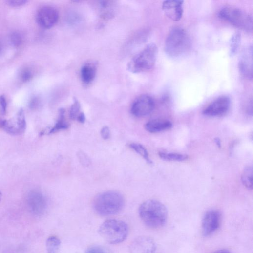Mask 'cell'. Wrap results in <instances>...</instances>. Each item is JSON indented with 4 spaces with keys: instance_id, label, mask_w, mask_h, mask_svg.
<instances>
[{
    "instance_id": "6da1fadb",
    "label": "cell",
    "mask_w": 253,
    "mask_h": 253,
    "mask_svg": "<svg viewBox=\"0 0 253 253\" xmlns=\"http://www.w3.org/2000/svg\"><path fill=\"white\" fill-rule=\"evenodd\" d=\"M139 213L145 224L151 229L161 228L168 217L166 207L156 200H148L143 203L139 207Z\"/></svg>"
},
{
    "instance_id": "7a4b0ae2",
    "label": "cell",
    "mask_w": 253,
    "mask_h": 253,
    "mask_svg": "<svg viewBox=\"0 0 253 253\" xmlns=\"http://www.w3.org/2000/svg\"><path fill=\"white\" fill-rule=\"evenodd\" d=\"M191 45L188 33L181 27H175L171 30L166 39L164 50L168 56L178 58L190 52Z\"/></svg>"
},
{
    "instance_id": "3957f363",
    "label": "cell",
    "mask_w": 253,
    "mask_h": 253,
    "mask_svg": "<svg viewBox=\"0 0 253 253\" xmlns=\"http://www.w3.org/2000/svg\"><path fill=\"white\" fill-rule=\"evenodd\" d=\"M124 205L123 196L116 191H107L98 195L94 201L96 213L102 216H110L119 213Z\"/></svg>"
},
{
    "instance_id": "277c9868",
    "label": "cell",
    "mask_w": 253,
    "mask_h": 253,
    "mask_svg": "<svg viewBox=\"0 0 253 253\" xmlns=\"http://www.w3.org/2000/svg\"><path fill=\"white\" fill-rule=\"evenodd\" d=\"M99 233L108 243L117 244L123 242L127 237L129 228L127 224L122 221L108 220L101 225Z\"/></svg>"
},
{
    "instance_id": "5b68a950",
    "label": "cell",
    "mask_w": 253,
    "mask_h": 253,
    "mask_svg": "<svg viewBox=\"0 0 253 253\" xmlns=\"http://www.w3.org/2000/svg\"><path fill=\"white\" fill-rule=\"evenodd\" d=\"M157 53L158 49L155 44L148 45L130 62L129 70L133 73L151 70L155 64Z\"/></svg>"
},
{
    "instance_id": "8992f818",
    "label": "cell",
    "mask_w": 253,
    "mask_h": 253,
    "mask_svg": "<svg viewBox=\"0 0 253 253\" xmlns=\"http://www.w3.org/2000/svg\"><path fill=\"white\" fill-rule=\"evenodd\" d=\"M219 17L240 29L248 32L252 30V17L241 9L233 7H225L219 11Z\"/></svg>"
},
{
    "instance_id": "52a82bcc",
    "label": "cell",
    "mask_w": 253,
    "mask_h": 253,
    "mask_svg": "<svg viewBox=\"0 0 253 253\" xmlns=\"http://www.w3.org/2000/svg\"><path fill=\"white\" fill-rule=\"evenodd\" d=\"M221 223V214L219 211L212 209L205 214L202 221V230L203 235L210 236L220 228Z\"/></svg>"
},
{
    "instance_id": "ba28073f",
    "label": "cell",
    "mask_w": 253,
    "mask_h": 253,
    "mask_svg": "<svg viewBox=\"0 0 253 253\" xmlns=\"http://www.w3.org/2000/svg\"><path fill=\"white\" fill-rule=\"evenodd\" d=\"M59 17V13L55 8L47 6L42 7L38 10L36 20L41 27L49 29L57 23Z\"/></svg>"
},
{
    "instance_id": "9c48e42d",
    "label": "cell",
    "mask_w": 253,
    "mask_h": 253,
    "mask_svg": "<svg viewBox=\"0 0 253 253\" xmlns=\"http://www.w3.org/2000/svg\"><path fill=\"white\" fill-rule=\"evenodd\" d=\"M155 108L153 99L148 95L138 97L133 103L131 112L135 116L142 117L148 115Z\"/></svg>"
},
{
    "instance_id": "30bf717a",
    "label": "cell",
    "mask_w": 253,
    "mask_h": 253,
    "mask_svg": "<svg viewBox=\"0 0 253 253\" xmlns=\"http://www.w3.org/2000/svg\"><path fill=\"white\" fill-rule=\"evenodd\" d=\"M231 104V100L228 96L220 97L211 103L203 110V113L209 117L222 116L228 112Z\"/></svg>"
},
{
    "instance_id": "8fae6325",
    "label": "cell",
    "mask_w": 253,
    "mask_h": 253,
    "mask_svg": "<svg viewBox=\"0 0 253 253\" xmlns=\"http://www.w3.org/2000/svg\"><path fill=\"white\" fill-rule=\"evenodd\" d=\"M253 47L249 46L242 52L238 64L241 75L249 80L253 79Z\"/></svg>"
},
{
    "instance_id": "7c38bea8",
    "label": "cell",
    "mask_w": 253,
    "mask_h": 253,
    "mask_svg": "<svg viewBox=\"0 0 253 253\" xmlns=\"http://www.w3.org/2000/svg\"><path fill=\"white\" fill-rule=\"evenodd\" d=\"M156 248V243L153 239L143 236L132 241L129 250L131 253H155Z\"/></svg>"
},
{
    "instance_id": "4fadbf2b",
    "label": "cell",
    "mask_w": 253,
    "mask_h": 253,
    "mask_svg": "<svg viewBox=\"0 0 253 253\" xmlns=\"http://www.w3.org/2000/svg\"><path fill=\"white\" fill-rule=\"evenodd\" d=\"M184 3L178 0H169L163 2L162 9L165 16L174 21L181 20L184 13Z\"/></svg>"
},
{
    "instance_id": "5bb4252c",
    "label": "cell",
    "mask_w": 253,
    "mask_h": 253,
    "mask_svg": "<svg viewBox=\"0 0 253 253\" xmlns=\"http://www.w3.org/2000/svg\"><path fill=\"white\" fill-rule=\"evenodd\" d=\"M28 205L34 214L40 216L45 213L47 201L46 197L41 193L32 191L28 195Z\"/></svg>"
},
{
    "instance_id": "9a60e30c",
    "label": "cell",
    "mask_w": 253,
    "mask_h": 253,
    "mask_svg": "<svg viewBox=\"0 0 253 253\" xmlns=\"http://www.w3.org/2000/svg\"><path fill=\"white\" fill-rule=\"evenodd\" d=\"M172 123L169 120L155 119L150 120L145 125L146 130L151 133H159L172 128Z\"/></svg>"
},
{
    "instance_id": "2e32d148",
    "label": "cell",
    "mask_w": 253,
    "mask_h": 253,
    "mask_svg": "<svg viewBox=\"0 0 253 253\" xmlns=\"http://www.w3.org/2000/svg\"><path fill=\"white\" fill-rule=\"evenodd\" d=\"M96 70L92 64L84 66L81 71V78L84 82L89 83L93 81L96 76Z\"/></svg>"
},
{
    "instance_id": "e0dca14e",
    "label": "cell",
    "mask_w": 253,
    "mask_h": 253,
    "mask_svg": "<svg viewBox=\"0 0 253 253\" xmlns=\"http://www.w3.org/2000/svg\"><path fill=\"white\" fill-rule=\"evenodd\" d=\"M69 127V124L65 119V110L61 109L59 111V115L58 120L49 132V134H54L61 130L67 129Z\"/></svg>"
},
{
    "instance_id": "ac0fdd59",
    "label": "cell",
    "mask_w": 253,
    "mask_h": 253,
    "mask_svg": "<svg viewBox=\"0 0 253 253\" xmlns=\"http://www.w3.org/2000/svg\"><path fill=\"white\" fill-rule=\"evenodd\" d=\"M61 241L56 236H51L46 241V247L48 253H60Z\"/></svg>"
},
{
    "instance_id": "d6986e66",
    "label": "cell",
    "mask_w": 253,
    "mask_h": 253,
    "mask_svg": "<svg viewBox=\"0 0 253 253\" xmlns=\"http://www.w3.org/2000/svg\"><path fill=\"white\" fill-rule=\"evenodd\" d=\"M241 181L243 185L248 189H253V168L247 166L243 172L241 176Z\"/></svg>"
},
{
    "instance_id": "ffe728a7",
    "label": "cell",
    "mask_w": 253,
    "mask_h": 253,
    "mask_svg": "<svg viewBox=\"0 0 253 253\" xmlns=\"http://www.w3.org/2000/svg\"><path fill=\"white\" fill-rule=\"evenodd\" d=\"M159 155L161 159L170 161H183L188 158L187 155L177 153L162 152L159 153Z\"/></svg>"
},
{
    "instance_id": "44dd1931",
    "label": "cell",
    "mask_w": 253,
    "mask_h": 253,
    "mask_svg": "<svg viewBox=\"0 0 253 253\" xmlns=\"http://www.w3.org/2000/svg\"><path fill=\"white\" fill-rule=\"evenodd\" d=\"M241 43V35L239 33L234 34L230 42V55L231 56H234L238 52Z\"/></svg>"
},
{
    "instance_id": "7402d4cb",
    "label": "cell",
    "mask_w": 253,
    "mask_h": 253,
    "mask_svg": "<svg viewBox=\"0 0 253 253\" xmlns=\"http://www.w3.org/2000/svg\"><path fill=\"white\" fill-rule=\"evenodd\" d=\"M19 135L23 134L26 128V122L23 109H21L17 114L16 120Z\"/></svg>"
},
{
    "instance_id": "603a6c76",
    "label": "cell",
    "mask_w": 253,
    "mask_h": 253,
    "mask_svg": "<svg viewBox=\"0 0 253 253\" xmlns=\"http://www.w3.org/2000/svg\"><path fill=\"white\" fill-rule=\"evenodd\" d=\"M129 147L143 157L148 163L150 164L152 163L149 158L148 151L143 145L138 143H132L130 144Z\"/></svg>"
},
{
    "instance_id": "cb8c5ba5",
    "label": "cell",
    "mask_w": 253,
    "mask_h": 253,
    "mask_svg": "<svg viewBox=\"0 0 253 253\" xmlns=\"http://www.w3.org/2000/svg\"><path fill=\"white\" fill-rule=\"evenodd\" d=\"M11 40L15 47H19L22 43V35L18 32H15L11 36Z\"/></svg>"
},
{
    "instance_id": "d4e9b609",
    "label": "cell",
    "mask_w": 253,
    "mask_h": 253,
    "mask_svg": "<svg viewBox=\"0 0 253 253\" xmlns=\"http://www.w3.org/2000/svg\"><path fill=\"white\" fill-rule=\"evenodd\" d=\"M80 105L78 101L75 100L70 111V117L72 120L77 119L80 113Z\"/></svg>"
},
{
    "instance_id": "484cf974",
    "label": "cell",
    "mask_w": 253,
    "mask_h": 253,
    "mask_svg": "<svg viewBox=\"0 0 253 253\" xmlns=\"http://www.w3.org/2000/svg\"><path fill=\"white\" fill-rule=\"evenodd\" d=\"M32 72L28 68L22 70L20 74L21 79L23 82H28L32 78Z\"/></svg>"
},
{
    "instance_id": "4316f807",
    "label": "cell",
    "mask_w": 253,
    "mask_h": 253,
    "mask_svg": "<svg viewBox=\"0 0 253 253\" xmlns=\"http://www.w3.org/2000/svg\"><path fill=\"white\" fill-rule=\"evenodd\" d=\"M7 103L4 96H0V115H4L7 112Z\"/></svg>"
},
{
    "instance_id": "83f0119b",
    "label": "cell",
    "mask_w": 253,
    "mask_h": 253,
    "mask_svg": "<svg viewBox=\"0 0 253 253\" xmlns=\"http://www.w3.org/2000/svg\"><path fill=\"white\" fill-rule=\"evenodd\" d=\"M7 4L12 7H20L24 5L27 1L25 0H10V1H6Z\"/></svg>"
},
{
    "instance_id": "f1b7e54d",
    "label": "cell",
    "mask_w": 253,
    "mask_h": 253,
    "mask_svg": "<svg viewBox=\"0 0 253 253\" xmlns=\"http://www.w3.org/2000/svg\"><path fill=\"white\" fill-rule=\"evenodd\" d=\"M86 253H109L104 248L99 246H94L90 247L87 251Z\"/></svg>"
},
{
    "instance_id": "f546056e",
    "label": "cell",
    "mask_w": 253,
    "mask_h": 253,
    "mask_svg": "<svg viewBox=\"0 0 253 253\" xmlns=\"http://www.w3.org/2000/svg\"><path fill=\"white\" fill-rule=\"evenodd\" d=\"M101 134L102 138L105 140H107L110 138V131L107 126H105L102 129Z\"/></svg>"
},
{
    "instance_id": "4dcf8cb0",
    "label": "cell",
    "mask_w": 253,
    "mask_h": 253,
    "mask_svg": "<svg viewBox=\"0 0 253 253\" xmlns=\"http://www.w3.org/2000/svg\"><path fill=\"white\" fill-rule=\"evenodd\" d=\"M79 157L80 160L81 161V163L83 164H84L85 165L89 164L90 160H89V158L87 157V156H86L85 155V154L83 153H80V154L79 155Z\"/></svg>"
},
{
    "instance_id": "1f68e13d",
    "label": "cell",
    "mask_w": 253,
    "mask_h": 253,
    "mask_svg": "<svg viewBox=\"0 0 253 253\" xmlns=\"http://www.w3.org/2000/svg\"><path fill=\"white\" fill-rule=\"evenodd\" d=\"M39 105V102L37 98H35L32 99L30 103V107L31 109L36 108Z\"/></svg>"
},
{
    "instance_id": "d6a6232c",
    "label": "cell",
    "mask_w": 253,
    "mask_h": 253,
    "mask_svg": "<svg viewBox=\"0 0 253 253\" xmlns=\"http://www.w3.org/2000/svg\"><path fill=\"white\" fill-rule=\"evenodd\" d=\"M77 119L78 122H79L81 123H84L85 122L86 120V117L85 114H84L83 113H80L79 115L78 116Z\"/></svg>"
},
{
    "instance_id": "836d02e7",
    "label": "cell",
    "mask_w": 253,
    "mask_h": 253,
    "mask_svg": "<svg viewBox=\"0 0 253 253\" xmlns=\"http://www.w3.org/2000/svg\"><path fill=\"white\" fill-rule=\"evenodd\" d=\"M213 253H232L230 251L226 249H222L217 250L214 252Z\"/></svg>"
},
{
    "instance_id": "e575fe53",
    "label": "cell",
    "mask_w": 253,
    "mask_h": 253,
    "mask_svg": "<svg viewBox=\"0 0 253 253\" xmlns=\"http://www.w3.org/2000/svg\"><path fill=\"white\" fill-rule=\"evenodd\" d=\"M216 144H217V145H218L219 146H221V142L218 139H217V140H216Z\"/></svg>"
},
{
    "instance_id": "d590c367",
    "label": "cell",
    "mask_w": 253,
    "mask_h": 253,
    "mask_svg": "<svg viewBox=\"0 0 253 253\" xmlns=\"http://www.w3.org/2000/svg\"><path fill=\"white\" fill-rule=\"evenodd\" d=\"M2 198V194L1 191H0V202H1Z\"/></svg>"
},
{
    "instance_id": "8d00e7d4",
    "label": "cell",
    "mask_w": 253,
    "mask_h": 253,
    "mask_svg": "<svg viewBox=\"0 0 253 253\" xmlns=\"http://www.w3.org/2000/svg\"><path fill=\"white\" fill-rule=\"evenodd\" d=\"M1 44H0V52H1Z\"/></svg>"
}]
</instances>
